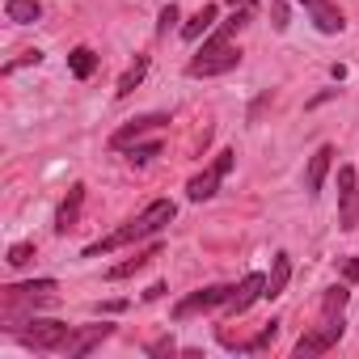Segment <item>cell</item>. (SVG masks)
<instances>
[{
    "label": "cell",
    "mask_w": 359,
    "mask_h": 359,
    "mask_svg": "<svg viewBox=\"0 0 359 359\" xmlns=\"http://www.w3.org/2000/svg\"><path fill=\"white\" fill-rule=\"evenodd\" d=\"M287 279H292V258L279 250V254H275V266H271V275H266V292H262V300H279V296L287 292Z\"/></svg>",
    "instance_id": "15"
},
{
    "label": "cell",
    "mask_w": 359,
    "mask_h": 359,
    "mask_svg": "<svg viewBox=\"0 0 359 359\" xmlns=\"http://www.w3.org/2000/svg\"><path fill=\"white\" fill-rule=\"evenodd\" d=\"M338 229L342 233L359 229V173H355V165L338 169Z\"/></svg>",
    "instance_id": "5"
},
{
    "label": "cell",
    "mask_w": 359,
    "mask_h": 359,
    "mask_svg": "<svg viewBox=\"0 0 359 359\" xmlns=\"http://www.w3.org/2000/svg\"><path fill=\"white\" fill-rule=\"evenodd\" d=\"M346 279H351V283H355V279H359V262H355V258H351V262H346Z\"/></svg>",
    "instance_id": "30"
},
{
    "label": "cell",
    "mask_w": 359,
    "mask_h": 359,
    "mask_svg": "<svg viewBox=\"0 0 359 359\" xmlns=\"http://www.w3.org/2000/svg\"><path fill=\"white\" fill-rule=\"evenodd\" d=\"M173 203L169 199H152L135 220H127L118 233H110V237H102V241H93L89 250H85V258H102V254H114V250H123V245H131V241H144V237H152V233H161L169 220H173Z\"/></svg>",
    "instance_id": "2"
},
{
    "label": "cell",
    "mask_w": 359,
    "mask_h": 359,
    "mask_svg": "<svg viewBox=\"0 0 359 359\" xmlns=\"http://www.w3.org/2000/svg\"><path fill=\"white\" fill-rule=\"evenodd\" d=\"M152 258H161V245H148V250H140L135 258H127V262H118V266H110L106 271V279L110 283H118V279H127V275H135V271H144Z\"/></svg>",
    "instance_id": "16"
},
{
    "label": "cell",
    "mask_w": 359,
    "mask_h": 359,
    "mask_svg": "<svg viewBox=\"0 0 359 359\" xmlns=\"http://www.w3.org/2000/svg\"><path fill=\"white\" fill-rule=\"evenodd\" d=\"M229 292L233 287H203V292H195V296H187V300H177L173 304V321H187V317H195V313H208V309H216V304H224L229 300Z\"/></svg>",
    "instance_id": "8"
},
{
    "label": "cell",
    "mask_w": 359,
    "mask_h": 359,
    "mask_svg": "<svg viewBox=\"0 0 359 359\" xmlns=\"http://www.w3.org/2000/svg\"><path fill=\"white\" fill-rule=\"evenodd\" d=\"M229 5H233V9H254L258 0H229Z\"/></svg>",
    "instance_id": "31"
},
{
    "label": "cell",
    "mask_w": 359,
    "mask_h": 359,
    "mask_svg": "<svg viewBox=\"0 0 359 359\" xmlns=\"http://www.w3.org/2000/svg\"><path fill=\"white\" fill-rule=\"evenodd\" d=\"M5 13H9V22H18V26H30V22L43 18V5H39V0H5Z\"/></svg>",
    "instance_id": "17"
},
{
    "label": "cell",
    "mask_w": 359,
    "mask_h": 359,
    "mask_svg": "<svg viewBox=\"0 0 359 359\" xmlns=\"http://www.w3.org/2000/svg\"><path fill=\"white\" fill-rule=\"evenodd\" d=\"M233 156H237V152H229V148H224V152H220L203 173H195V177H191V182H187L191 203H203V199H212V195L220 191V182L229 177V169H233Z\"/></svg>",
    "instance_id": "6"
},
{
    "label": "cell",
    "mask_w": 359,
    "mask_h": 359,
    "mask_svg": "<svg viewBox=\"0 0 359 359\" xmlns=\"http://www.w3.org/2000/svg\"><path fill=\"white\" fill-rule=\"evenodd\" d=\"M60 292L55 279H34V283H13V287H0V321H18L22 313H34L43 304H51Z\"/></svg>",
    "instance_id": "3"
},
{
    "label": "cell",
    "mask_w": 359,
    "mask_h": 359,
    "mask_svg": "<svg viewBox=\"0 0 359 359\" xmlns=\"http://www.w3.org/2000/svg\"><path fill=\"white\" fill-rule=\"evenodd\" d=\"M250 26V9H233V18L224 22V30H216L203 47H199V55L187 64V76H220V72H233L237 64H241V51L233 47V34L237 30H245Z\"/></svg>",
    "instance_id": "1"
},
{
    "label": "cell",
    "mask_w": 359,
    "mask_h": 359,
    "mask_svg": "<svg viewBox=\"0 0 359 359\" xmlns=\"http://www.w3.org/2000/svg\"><path fill=\"white\" fill-rule=\"evenodd\" d=\"M346 296H351L346 287H330V292L321 296V313H342V309H346Z\"/></svg>",
    "instance_id": "22"
},
{
    "label": "cell",
    "mask_w": 359,
    "mask_h": 359,
    "mask_svg": "<svg viewBox=\"0 0 359 359\" xmlns=\"http://www.w3.org/2000/svg\"><path fill=\"white\" fill-rule=\"evenodd\" d=\"M330 165H334V144H321V148L309 156V169H304V191H309V195H321Z\"/></svg>",
    "instance_id": "13"
},
{
    "label": "cell",
    "mask_w": 359,
    "mask_h": 359,
    "mask_svg": "<svg viewBox=\"0 0 359 359\" xmlns=\"http://www.w3.org/2000/svg\"><path fill=\"white\" fill-rule=\"evenodd\" d=\"M161 296H165V283H152V287L144 292V300H161Z\"/></svg>",
    "instance_id": "28"
},
{
    "label": "cell",
    "mask_w": 359,
    "mask_h": 359,
    "mask_svg": "<svg viewBox=\"0 0 359 359\" xmlns=\"http://www.w3.org/2000/svg\"><path fill=\"white\" fill-rule=\"evenodd\" d=\"M97 313H123V300H110V304H97Z\"/></svg>",
    "instance_id": "29"
},
{
    "label": "cell",
    "mask_w": 359,
    "mask_h": 359,
    "mask_svg": "<svg viewBox=\"0 0 359 359\" xmlns=\"http://www.w3.org/2000/svg\"><path fill=\"white\" fill-rule=\"evenodd\" d=\"M68 68H72V76H76V81H89V76H93V68H97V55H93L89 47H76V51L68 55Z\"/></svg>",
    "instance_id": "20"
},
{
    "label": "cell",
    "mask_w": 359,
    "mask_h": 359,
    "mask_svg": "<svg viewBox=\"0 0 359 359\" xmlns=\"http://www.w3.org/2000/svg\"><path fill=\"white\" fill-rule=\"evenodd\" d=\"M30 258H34V245H30V241H18V245L9 250V266H26Z\"/></svg>",
    "instance_id": "23"
},
{
    "label": "cell",
    "mask_w": 359,
    "mask_h": 359,
    "mask_svg": "<svg viewBox=\"0 0 359 359\" xmlns=\"http://www.w3.org/2000/svg\"><path fill=\"white\" fill-rule=\"evenodd\" d=\"M212 22H216V5H203V9L182 26V39H187V43H199V39L212 30Z\"/></svg>",
    "instance_id": "18"
},
{
    "label": "cell",
    "mask_w": 359,
    "mask_h": 359,
    "mask_svg": "<svg viewBox=\"0 0 359 359\" xmlns=\"http://www.w3.org/2000/svg\"><path fill=\"white\" fill-rule=\"evenodd\" d=\"M81 203H85V187L76 182V187L68 191V199L60 203V212H55V233H68V229H76V220H81Z\"/></svg>",
    "instance_id": "14"
},
{
    "label": "cell",
    "mask_w": 359,
    "mask_h": 359,
    "mask_svg": "<svg viewBox=\"0 0 359 359\" xmlns=\"http://www.w3.org/2000/svg\"><path fill=\"white\" fill-rule=\"evenodd\" d=\"M161 148H165L161 140H148V144H131V148H127V161H131V165H148L152 156H161Z\"/></svg>",
    "instance_id": "21"
},
{
    "label": "cell",
    "mask_w": 359,
    "mask_h": 359,
    "mask_svg": "<svg viewBox=\"0 0 359 359\" xmlns=\"http://www.w3.org/2000/svg\"><path fill=\"white\" fill-rule=\"evenodd\" d=\"M342 330H346V321H342V313H321V321L292 346V355L296 359H313V355H325L338 338H342Z\"/></svg>",
    "instance_id": "4"
},
{
    "label": "cell",
    "mask_w": 359,
    "mask_h": 359,
    "mask_svg": "<svg viewBox=\"0 0 359 359\" xmlns=\"http://www.w3.org/2000/svg\"><path fill=\"white\" fill-rule=\"evenodd\" d=\"M177 22V5H173V0H169V5L161 9V18H156V34H169V26Z\"/></svg>",
    "instance_id": "25"
},
{
    "label": "cell",
    "mask_w": 359,
    "mask_h": 359,
    "mask_svg": "<svg viewBox=\"0 0 359 359\" xmlns=\"http://www.w3.org/2000/svg\"><path fill=\"white\" fill-rule=\"evenodd\" d=\"M30 330H18L22 346H34V351H64V342L72 338V325L64 321H26Z\"/></svg>",
    "instance_id": "7"
},
{
    "label": "cell",
    "mask_w": 359,
    "mask_h": 359,
    "mask_svg": "<svg viewBox=\"0 0 359 359\" xmlns=\"http://www.w3.org/2000/svg\"><path fill=\"white\" fill-rule=\"evenodd\" d=\"M161 123H169V114H140V118H131L127 127H118V131L110 135V148L123 152V148H131L144 131H152V127H161Z\"/></svg>",
    "instance_id": "11"
},
{
    "label": "cell",
    "mask_w": 359,
    "mask_h": 359,
    "mask_svg": "<svg viewBox=\"0 0 359 359\" xmlns=\"http://www.w3.org/2000/svg\"><path fill=\"white\" fill-rule=\"evenodd\" d=\"M144 72H148V55H135V64L118 76V85H114V97H131V89L144 81Z\"/></svg>",
    "instance_id": "19"
},
{
    "label": "cell",
    "mask_w": 359,
    "mask_h": 359,
    "mask_svg": "<svg viewBox=\"0 0 359 359\" xmlns=\"http://www.w3.org/2000/svg\"><path fill=\"white\" fill-rule=\"evenodd\" d=\"M30 64H43V51H22L13 64H5V76H9V72H18V68H30Z\"/></svg>",
    "instance_id": "24"
},
{
    "label": "cell",
    "mask_w": 359,
    "mask_h": 359,
    "mask_svg": "<svg viewBox=\"0 0 359 359\" xmlns=\"http://www.w3.org/2000/svg\"><path fill=\"white\" fill-rule=\"evenodd\" d=\"M271 13H275V30H287V9H283V0H271Z\"/></svg>",
    "instance_id": "26"
},
{
    "label": "cell",
    "mask_w": 359,
    "mask_h": 359,
    "mask_svg": "<svg viewBox=\"0 0 359 359\" xmlns=\"http://www.w3.org/2000/svg\"><path fill=\"white\" fill-rule=\"evenodd\" d=\"M300 5L309 9V18H313V26L321 30V34H342V13H338V5L334 0H300Z\"/></svg>",
    "instance_id": "12"
},
{
    "label": "cell",
    "mask_w": 359,
    "mask_h": 359,
    "mask_svg": "<svg viewBox=\"0 0 359 359\" xmlns=\"http://www.w3.org/2000/svg\"><path fill=\"white\" fill-rule=\"evenodd\" d=\"M262 292H266V275H258V271H254V275H245V279H241V283L229 292V300H224V313H229V317L245 313L254 300H262Z\"/></svg>",
    "instance_id": "9"
},
{
    "label": "cell",
    "mask_w": 359,
    "mask_h": 359,
    "mask_svg": "<svg viewBox=\"0 0 359 359\" xmlns=\"http://www.w3.org/2000/svg\"><path fill=\"white\" fill-rule=\"evenodd\" d=\"M148 355H173V338H161V342H152V346H148Z\"/></svg>",
    "instance_id": "27"
},
{
    "label": "cell",
    "mask_w": 359,
    "mask_h": 359,
    "mask_svg": "<svg viewBox=\"0 0 359 359\" xmlns=\"http://www.w3.org/2000/svg\"><path fill=\"white\" fill-rule=\"evenodd\" d=\"M110 334H114V325H106V321H102V325H85V330H72V338L64 342V351H60V355H68V359H81V355H89L97 342H106Z\"/></svg>",
    "instance_id": "10"
}]
</instances>
